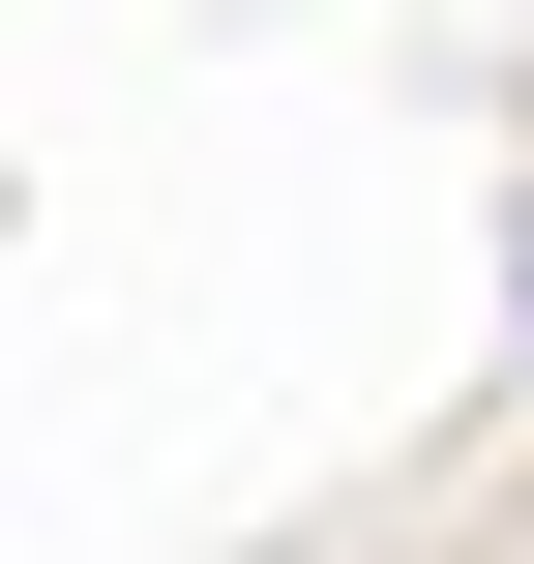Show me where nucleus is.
Listing matches in <instances>:
<instances>
[{
	"mask_svg": "<svg viewBox=\"0 0 534 564\" xmlns=\"http://www.w3.org/2000/svg\"><path fill=\"white\" fill-rule=\"evenodd\" d=\"M505 327H534V208H505Z\"/></svg>",
	"mask_w": 534,
	"mask_h": 564,
	"instance_id": "nucleus-1",
	"label": "nucleus"
}]
</instances>
